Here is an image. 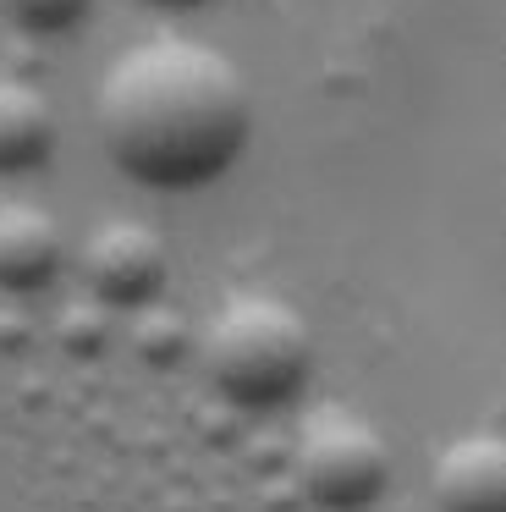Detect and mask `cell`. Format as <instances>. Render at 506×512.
I'll list each match as a JSON object with an SVG mask.
<instances>
[{
    "label": "cell",
    "instance_id": "6da1fadb",
    "mask_svg": "<svg viewBox=\"0 0 506 512\" xmlns=\"http://www.w3.org/2000/svg\"><path fill=\"white\" fill-rule=\"evenodd\" d=\"M253 127L248 83L198 39H143L99 83V138L143 188H204L242 155Z\"/></svg>",
    "mask_w": 506,
    "mask_h": 512
},
{
    "label": "cell",
    "instance_id": "7a4b0ae2",
    "mask_svg": "<svg viewBox=\"0 0 506 512\" xmlns=\"http://www.w3.org/2000/svg\"><path fill=\"white\" fill-rule=\"evenodd\" d=\"M198 358H204L209 386L226 402L281 408L303 391L308 369H314V342L292 303L242 292L209 314L204 336H198Z\"/></svg>",
    "mask_w": 506,
    "mask_h": 512
},
{
    "label": "cell",
    "instance_id": "3957f363",
    "mask_svg": "<svg viewBox=\"0 0 506 512\" xmlns=\"http://www.w3.org/2000/svg\"><path fill=\"white\" fill-rule=\"evenodd\" d=\"M297 485L314 501L319 512H363L380 501L385 479H391V457H385V441L369 430L363 419L341 408H325L303 424L297 435Z\"/></svg>",
    "mask_w": 506,
    "mask_h": 512
},
{
    "label": "cell",
    "instance_id": "277c9868",
    "mask_svg": "<svg viewBox=\"0 0 506 512\" xmlns=\"http://www.w3.org/2000/svg\"><path fill=\"white\" fill-rule=\"evenodd\" d=\"M165 276H171V254H165L160 232L143 221H105L83 243V281L99 303L149 309Z\"/></svg>",
    "mask_w": 506,
    "mask_h": 512
},
{
    "label": "cell",
    "instance_id": "5b68a950",
    "mask_svg": "<svg viewBox=\"0 0 506 512\" xmlns=\"http://www.w3.org/2000/svg\"><path fill=\"white\" fill-rule=\"evenodd\" d=\"M440 512H506V446L501 435H462L440 452L435 474Z\"/></svg>",
    "mask_w": 506,
    "mask_h": 512
},
{
    "label": "cell",
    "instance_id": "8992f818",
    "mask_svg": "<svg viewBox=\"0 0 506 512\" xmlns=\"http://www.w3.org/2000/svg\"><path fill=\"white\" fill-rule=\"evenodd\" d=\"M61 270V232L39 204H0V287L39 292Z\"/></svg>",
    "mask_w": 506,
    "mask_h": 512
},
{
    "label": "cell",
    "instance_id": "52a82bcc",
    "mask_svg": "<svg viewBox=\"0 0 506 512\" xmlns=\"http://www.w3.org/2000/svg\"><path fill=\"white\" fill-rule=\"evenodd\" d=\"M55 149V111L33 83L0 78V177L39 171Z\"/></svg>",
    "mask_w": 506,
    "mask_h": 512
},
{
    "label": "cell",
    "instance_id": "ba28073f",
    "mask_svg": "<svg viewBox=\"0 0 506 512\" xmlns=\"http://www.w3.org/2000/svg\"><path fill=\"white\" fill-rule=\"evenodd\" d=\"M132 347H138V358L154 369L176 364V358L187 353V320L176 309L149 303V309H138V320H132Z\"/></svg>",
    "mask_w": 506,
    "mask_h": 512
},
{
    "label": "cell",
    "instance_id": "9c48e42d",
    "mask_svg": "<svg viewBox=\"0 0 506 512\" xmlns=\"http://www.w3.org/2000/svg\"><path fill=\"white\" fill-rule=\"evenodd\" d=\"M94 0H0V12L22 28V34H72L88 17Z\"/></svg>",
    "mask_w": 506,
    "mask_h": 512
},
{
    "label": "cell",
    "instance_id": "30bf717a",
    "mask_svg": "<svg viewBox=\"0 0 506 512\" xmlns=\"http://www.w3.org/2000/svg\"><path fill=\"white\" fill-rule=\"evenodd\" d=\"M55 336H61L66 353L88 358V353H99V347H105V314L88 309V303H72V309H61V325H55Z\"/></svg>",
    "mask_w": 506,
    "mask_h": 512
},
{
    "label": "cell",
    "instance_id": "8fae6325",
    "mask_svg": "<svg viewBox=\"0 0 506 512\" xmlns=\"http://www.w3.org/2000/svg\"><path fill=\"white\" fill-rule=\"evenodd\" d=\"M154 6H204V0H154Z\"/></svg>",
    "mask_w": 506,
    "mask_h": 512
}]
</instances>
